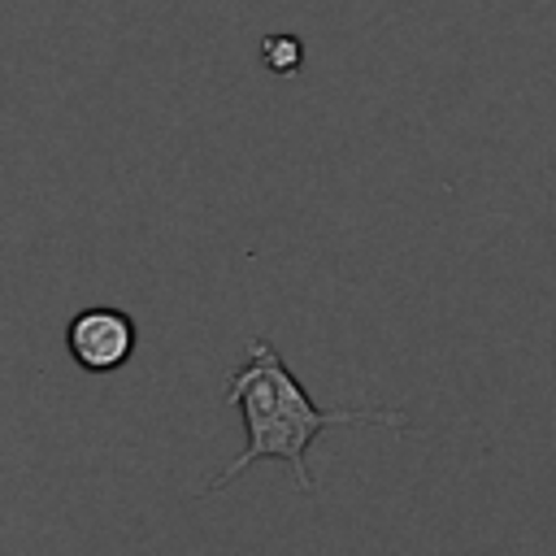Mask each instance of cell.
<instances>
[{
    "instance_id": "6da1fadb",
    "label": "cell",
    "mask_w": 556,
    "mask_h": 556,
    "mask_svg": "<svg viewBox=\"0 0 556 556\" xmlns=\"http://www.w3.org/2000/svg\"><path fill=\"white\" fill-rule=\"evenodd\" d=\"M226 400L239 408L243 417V430H248V447L217 473L208 478V486L200 495H213L222 491L230 478H239L243 469H252L256 460H287L291 473H295V486L304 495L317 491V482L308 478V465H304V452L308 443L326 430V426H391V430H408L404 413L400 408H317L308 400V391L300 387V378L287 369V361L278 356V348L256 334L248 343V356L239 369H230L226 378Z\"/></svg>"
},
{
    "instance_id": "3957f363",
    "label": "cell",
    "mask_w": 556,
    "mask_h": 556,
    "mask_svg": "<svg viewBox=\"0 0 556 556\" xmlns=\"http://www.w3.org/2000/svg\"><path fill=\"white\" fill-rule=\"evenodd\" d=\"M261 56L274 74H295L300 61H304V43L295 35H265L261 39Z\"/></svg>"
},
{
    "instance_id": "7a4b0ae2",
    "label": "cell",
    "mask_w": 556,
    "mask_h": 556,
    "mask_svg": "<svg viewBox=\"0 0 556 556\" xmlns=\"http://www.w3.org/2000/svg\"><path fill=\"white\" fill-rule=\"evenodd\" d=\"M135 321L113 308V304H96L70 317L65 326V348L70 356L87 369V374H113L135 356Z\"/></svg>"
}]
</instances>
